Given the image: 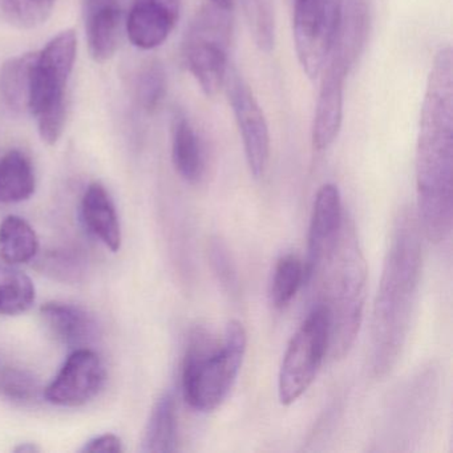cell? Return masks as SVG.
<instances>
[{
  "instance_id": "obj_1",
  "label": "cell",
  "mask_w": 453,
  "mask_h": 453,
  "mask_svg": "<svg viewBox=\"0 0 453 453\" xmlns=\"http://www.w3.org/2000/svg\"><path fill=\"white\" fill-rule=\"evenodd\" d=\"M452 176L453 62L445 47L429 73L416 147V216L429 242H442L452 230Z\"/></svg>"
},
{
  "instance_id": "obj_2",
  "label": "cell",
  "mask_w": 453,
  "mask_h": 453,
  "mask_svg": "<svg viewBox=\"0 0 453 453\" xmlns=\"http://www.w3.org/2000/svg\"><path fill=\"white\" fill-rule=\"evenodd\" d=\"M423 266L416 211L400 209L392 225L371 322L370 371L383 379L399 362L410 331Z\"/></svg>"
},
{
  "instance_id": "obj_3",
  "label": "cell",
  "mask_w": 453,
  "mask_h": 453,
  "mask_svg": "<svg viewBox=\"0 0 453 453\" xmlns=\"http://www.w3.org/2000/svg\"><path fill=\"white\" fill-rule=\"evenodd\" d=\"M317 274L322 288L319 304L327 312L330 327L328 354L334 360H341L351 351L359 334L368 278L357 227L346 211L338 237L320 262Z\"/></svg>"
},
{
  "instance_id": "obj_4",
  "label": "cell",
  "mask_w": 453,
  "mask_h": 453,
  "mask_svg": "<svg viewBox=\"0 0 453 453\" xmlns=\"http://www.w3.org/2000/svg\"><path fill=\"white\" fill-rule=\"evenodd\" d=\"M246 346L248 335L238 320L229 322L222 342L216 341L205 327H196L182 360L185 402L201 412L221 405L237 380Z\"/></svg>"
},
{
  "instance_id": "obj_5",
  "label": "cell",
  "mask_w": 453,
  "mask_h": 453,
  "mask_svg": "<svg viewBox=\"0 0 453 453\" xmlns=\"http://www.w3.org/2000/svg\"><path fill=\"white\" fill-rule=\"evenodd\" d=\"M78 38L73 30L58 34L36 52L31 79L30 110L43 142L57 144L65 131V91L73 71Z\"/></svg>"
},
{
  "instance_id": "obj_6",
  "label": "cell",
  "mask_w": 453,
  "mask_h": 453,
  "mask_svg": "<svg viewBox=\"0 0 453 453\" xmlns=\"http://www.w3.org/2000/svg\"><path fill=\"white\" fill-rule=\"evenodd\" d=\"M232 36V9H222L209 0L198 10L185 34V65L206 96H216L224 88Z\"/></svg>"
},
{
  "instance_id": "obj_7",
  "label": "cell",
  "mask_w": 453,
  "mask_h": 453,
  "mask_svg": "<svg viewBox=\"0 0 453 453\" xmlns=\"http://www.w3.org/2000/svg\"><path fill=\"white\" fill-rule=\"evenodd\" d=\"M330 327L325 307L318 304L291 338L278 376V397L283 405L296 403L317 378L328 354Z\"/></svg>"
},
{
  "instance_id": "obj_8",
  "label": "cell",
  "mask_w": 453,
  "mask_h": 453,
  "mask_svg": "<svg viewBox=\"0 0 453 453\" xmlns=\"http://www.w3.org/2000/svg\"><path fill=\"white\" fill-rule=\"evenodd\" d=\"M343 0H294L296 57L310 79H317L330 55L341 22Z\"/></svg>"
},
{
  "instance_id": "obj_9",
  "label": "cell",
  "mask_w": 453,
  "mask_h": 453,
  "mask_svg": "<svg viewBox=\"0 0 453 453\" xmlns=\"http://www.w3.org/2000/svg\"><path fill=\"white\" fill-rule=\"evenodd\" d=\"M224 87L242 139L249 171L254 179H261L270 161V134L264 111L245 79L232 65Z\"/></svg>"
},
{
  "instance_id": "obj_10",
  "label": "cell",
  "mask_w": 453,
  "mask_h": 453,
  "mask_svg": "<svg viewBox=\"0 0 453 453\" xmlns=\"http://www.w3.org/2000/svg\"><path fill=\"white\" fill-rule=\"evenodd\" d=\"M107 379L102 357L91 349H73L43 395L59 407H81L97 396Z\"/></svg>"
},
{
  "instance_id": "obj_11",
  "label": "cell",
  "mask_w": 453,
  "mask_h": 453,
  "mask_svg": "<svg viewBox=\"0 0 453 453\" xmlns=\"http://www.w3.org/2000/svg\"><path fill=\"white\" fill-rule=\"evenodd\" d=\"M351 71L334 58H327L323 67L319 96L312 121V145L315 150H328L338 137L343 121L344 83Z\"/></svg>"
},
{
  "instance_id": "obj_12",
  "label": "cell",
  "mask_w": 453,
  "mask_h": 453,
  "mask_svg": "<svg viewBox=\"0 0 453 453\" xmlns=\"http://www.w3.org/2000/svg\"><path fill=\"white\" fill-rule=\"evenodd\" d=\"M181 0H132L126 28L129 41L140 50L165 43L180 19Z\"/></svg>"
},
{
  "instance_id": "obj_13",
  "label": "cell",
  "mask_w": 453,
  "mask_h": 453,
  "mask_svg": "<svg viewBox=\"0 0 453 453\" xmlns=\"http://www.w3.org/2000/svg\"><path fill=\"white\" fill-rule=\"evenodd\" d=\"M341 193L334 184H325L318 190L310 219L309 237H307V280L314 277L320 262L330 250L338 237L343 221Z\"/></svg>"
},
{
  "instance_id": "obj_14",
  "label": "cell",
  "mask_w": 453,
  "mask_h": 453,
  "mask_svg": "<svg viewBox=\"0 0 453 453\" xmlns=\"http://www.w3.org/2000/svg\"><path fill=\"white\" fill-rule=\"evenodd\" d=\"M123 26L124 0H87V43L95 62L112 59L120 44Z\"/></svg>"
},
{
  "instance_id": "obj_15",
  "label": "cell",
  "mask_w": 453,
  "mask_h": 453,
  "mask_svg": "<svg viewBox=\"0 0 453 453\" xmlns=\"http://www.w3.org/2000/svg\"><path fill=\"white\" fill-rule=\"evenodd\" d=\"M41 318L55 341L73 349H88L99 336L95 318L76 304L47 302L41 307Z\"/></svg>"
},
{
  "instance_id": "obj_16",
  "label": "cell",
  "mask_w": 453,
  "mask_h": 453,
  "mask_svg": "<svg viewBox=\"0 0 453 453\" xmlns=\"http://www.w3.org/2000/svg\"><path fill=\"white\" fill-rule=\"evenodd\" d=\"M81 217L87 229L108 249L118 251L121 248L123 237L115 203L99 182L87 188L81 200Z\"/></svg>"
},
{
  "instance_id": "obj_17",
  "label": "cell",
  "mask_w": 453,
  "mask_h": 453,
  "mask_svg": "<svg viewBox=\"0 0 453 453\" xmlns=\"http://www.w3.org/2000/svg\"><path fill=\"white\" fill-rule=\"evenodd\" d=\"M172 160L177 173L189 182L197 184L205 174V150L195 127L184 113H177L172 126Z\"/></svg>"
},
{
  "instance_id": "obj_18",
  "label": "cell",
  "mask_w": 453,
  "mask_h": 453,
  "mask_svg": "<svg viewBox=\"0 0 453 453\" xmlns=\"http://www.w3.org/2000/svg\"><path fill=\"white\" fill-rule=\"evenodd\" d=\"M177 408L174 397L164 394L152 408L142 436V449L148 453L177 450Z\"/></svg>"
},
{
  "instance_id": "obj_19",
  "label": "cell",
  "mask_w": 453,
  "mask_h": 453,
  "mask_svg": "<svg viewBox=\"0 0 453 453\" xmlns=\"http://www.w3.org/2000/svg\"><path fill=\"white\" fill-rule=\"evenodd\" d=\"M35 188V172L25 153L12 150L0 158V203L28 200Z\"/></svg>"
},
{
  "instance_id": "obj_20",
  "label": "cell",
  "mask_w": 453,
  "mask_h": 453,
  "mask_svg": "<svg viewBox=\"0 0 453 453\" xmlns=\"http://www.w3.org/2000/svg\"><path fill=\"white\" fill-rule=\"evenodd\" d=\"M36 52L7 60L0 70V96L14 112L30 110L31 79Z\"/></svg>"
},
{
  "instance_id": "obj_21",
  "label": "cell",
  "mask_w": 453,
  "mask_h": 453,
  "mask_svg": "<svg viewBox=\"0 0 453 453\" xmlns=\"http://www.w3.org/2000/svg\"><path fill=\"white\" fill-rule=\"evenodd\" d=\"M38 253L39 238L33 226L22 217H6L0 224V258L4 264H27Z\"/></svg>"
},
{
  "instance_id": "obj_22",
  "label": "cell",
  "mask_w": 453,
  "mask_h": 453,
  "mask_svg": "<svg viewBox=\"0 0 453 453\" xmlns=\"http://www.w3.org/2000/svg\"><path fill=\"white\" fill-rule=\"evenodd\" d=\"M33 280L14 265L0 264V315H18L35 303Z\"/></svg>"
},
{
  "instance_id": "obj_23",
  "label": "cell",
  "mask_w": 453,
  "mask_h": 453,
  "mask_svg": "<svg viewBox=\"0 0 453 453\" xmlns=\"http://www.w3.org/2000/svg\"><path fill=\"white\" fill-rule=\"evenodd\" d=\"M304 282H307L304 262L294 254L280 257L275 264L270 283V299L273 306L277 309L288 306Z\"/></svg>"
},
{
  "instance_id": "obj_24",
  "label": "cell",
  "mask_w": 453,
  "mask_h": 453,
  "mask_svg": "<svg viewBox=\"0 0 453 453\" xmlns=\"http://www.w3.org/2000/svg\"><path fill=\"white\" fill-rule=\"evenodd\" d=\"M35 267L42 274L65 283L83 280L87 272L86 258L73 249H52L35 257Z\"/></svg>"
},
{
  "instance_id": "obj_25",
  "label": "cell",
  "mask_w": 453,
  "mask_h": 453,
  "mask_svg": "<svg viewBox=\"0 0 453 453\" xmlns=\"http://www.w3.org/2000/svg\"><path fill=\"white\" fill-rule=\"evenodd\" d=\"M246 22L257 46L272 51L275 44V14L273 0H241Z\"/></svg>"
},
{
  "instance_id": "obj_26",
  "label": "cell",
  "mask_w": 453,
  "mask_h": 453,
  "mask_svg": "<svg viewBox=\"0 0 453 453\" xmlns=\"http://www.w3.org/2000/svg\"><path fill=\"white\" fill-rule=\"evenodd\" d=\"M166 73L158 60H150L140 71L136 84V97L140 107L147 113H155L163 104L166 95Z\"/></svg>"
},
{
  "instance_id": "obj_27",
  "label": "cell",
  "mask_w": 453,
  "mask_h": 453,
  "mask_svg": "<svg viewBox=\"0 0 453 453\" xmlns=\"http://www.w3.org/2000/svg\"><path fill=\"white\" fill-rule=\"evenodd\" d=\"M4 14L19 28H35L52 14L57 0H2Z\"/></svg>"
},
{
  "instance_id": "obj_28",
  "label": "cell",
  "mask_w": 453,
  "mask_h": 453,
  "mask_svg": "<svg viewBox=\"0 0 453 453\" xmlns=\"http://www.w3.org/2000/svg\"><path fill=\"white\" fill-rule=\"evenodd\" d=\"M0 394L12 402L28 404L42 394L38 379L22 368H6L0 375Z\"/></svg>"
},
{
  "instance_id": "obj_29",
  "label": "cell",
  "mask_w": 453,
  "mask_h": 453,
  "mask_svg": "<svg viewBox=\"0 0 453 453\" xmlns=\"http://www.w3.org/2000/svg\"><path fill=\"white\" fill-rule=\"evenodd\" d=\"M209 258L211 266L219 278V283L227 294L238 296L240 293V280H238L237 269L233 262L232 254L225 245L224 241L214 238L209 243Z\"/></svg>"
},
{
  "instance_id": "obj_30",
  "label": "cell",
  "mask_w": 453,
  "mask_h": 453,
  "mask_svg": "<svg viewBox=\"0 0 453 453\" xmlns=\"http://www.w3.org/2000/svg\"><path fill=\"white\" fill-rule=\"evenodd\" d=\"M123 441H121L120 437L113 434H100V436L95 437V439L86 442L81 452L120 453L123 452Z\"/></svg>"
},
{
  "instance_id": "obj_31",
  "label": "cell",
  "mask_w": 453,
  "mask_h": 453,
  "mask_svg": "<svg viewBox=\"0 0 453 453\" xmlns=\"http://www.w3.org/2000/svg\"><path fill=\"white\" fill-rule=\"evenodd\" d=\"M39 448L36 447L35 444H33V442H25V444L19 445V447L15 448V452H20V453H34V452H39Z\"/></svg>"
},
{
  "instance_id": "obj_32",
  "label": "cell",
  "mask_w": 453,
  "mask_h": 453,
  "mask_svg": "<svg viewBox=\"0 0 453 453\" xmlns=\"http://www.w3.org/2000/svg\"><path fill=\"white\" fill-rule=\"evenodd\" d=\"M209 2L222 7V9H232L233 7V0H209Z\"/></svg>"
}]
</instances>
